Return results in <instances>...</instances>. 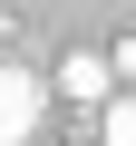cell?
I'll return each mask as SVG.
<instances>
[{
    "label": "cell",
    "mask_w": 136,
    "mask_h": 146,
    "mask_svg": "<svg viewBox=\"0 0 136 146\" xmlns=\"http://www.w3.org/2000/svg\"><path fill=\"white\" fill-rule=\"evenodd\" d=\"M39 107H49V88L29 78L20 58H0V146H29L39 136Z\"/></svg>",
    "instance_id": "1"
},
{
    "label": "cell",
    "mask_w": 136,
    "mask_h": 146,
    "mask_svg": "<svg viewBox=\"0 0 136 146\" xmlns=\"http://www.w3.org/2000/svg\"><path fill=\"white\" fill-rule=\"evenodd\" d=\"M58 88L78 98V107H107V98H117V68H107V49H68V58H58Z\"/></svg>",
    "instance_id": "2"
},
{
    "label": "cell",
    "mask_w": 136,
    "mask_h": 146,
    "mask_svg": "<svg viewBox=\"0 0 136 146\" xmlns=\"http://www.w3.org/2000/svg\"><path fill=\"white\" fill-rule=\"evenodd\" d=\"M97 136H107V146H136V98H107V117H97Z\"/></svg>",
    "instance_id": "3"
},
{
    "label": "cell",
    "mask_w": 136,
    "mask_h": 146,
    "mask_svg": "<svg viewBox=\"0 0 136 146\" xmlns=\"http://www.w3.org/2000/svg\"><path fill=\"white\" fill-rule=\"evenodd\" d=\"M107 68H117V78H136V39H117V49H107Z\"/></svg>",
    "instance_id": "4"
}]
</instances>
